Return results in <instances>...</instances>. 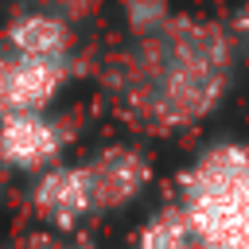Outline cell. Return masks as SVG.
I'll use <instances>...</instances> for the list:
<instances>
[{
  "instance_id": "obj_1",
  "label": "cell",
  "mask_w": 249,
  "mask_h": 249,
  "mask_svg": "<svg viewBox=\"0 0 249 249\" xmlns=\"http://www.w3.org/2000/svg\"><path fill=\"white\" fill-rule=\"evenodd\" d=\"M237 47L230 27L202 16H167L132 39L113 66V101L144 132H187L230 93Z\"/></svg>"
},
{
  "instance_id": "obj_2",
  "label": "cell",
  "mask_w": 249,
  "mask_h": 249,
  "mask_svg": "<svg viewBox=\"0 0 249 249\" xmlns=\"http://www.w3.org/2000/svg\"><path fill=\"white\" fill-rule=\"evenodd\" d=\"M171 202L195 249H249V148L237 140L206 144L179 171Z\"/></svg>"
},
{
  "instance_id": "obj_3",
  "label": "cell",
  "mask_w": 249,
  "mask_h": 249,
  "mask_svg": "<svg viewBox=\"0 0 249 249\" xmlns=\"http://www.w3.org/2000/svg\"><path fill=\"white\" fill-rule=\"evenodd\" d=\"M31 210L51 233H70V230L86 226L89 218H97L93 183H89L86 163L58 160L54 167L39 171L31 183Z\"/></svg>"
},
{
  "instance_id": "obj_4",
  "label": "cell",
  "mask_w": 249,
  "mask_h": 249,
  "mask_svg": "<svg viewBox=\"0 0 249 249\" xmlns=\"http://www.w3.org/2000/svg\"><path fill=\"white\" fill-rule=\"evenodd\" d=\"M86 171H89V183H93V202H97V214H113V210H124L132 206L156 179V167H152V156L140 148V144H128V140H113L105 148H97L89 160H82Z\"/></svg>"
},
{
  "instance_id": "obj_5",
  "label": "cell",
  "mask_w": 249,
  "mask_h": 249,
  "mask_svg": "<svg viewBox=\"0 0 249 249\" xmlns=\"http://www.w3.org/2000/svg\"><path fill=\"white\" fill-rule=\"evenodd\" d=\"M70 148V128L51 113H12L0 117V167L39 175L54 167Z\"/></svg>"
},
{
  "instance_id": "obj_6",
  "label": "cell",
  "mask_w": 249,
  "mask_h": 249,
  "mask_svg": "<svg viewBox=\"0 0 249 249\" xmlns=\"http://www.w3.org/2000/svg\"><path fill=\"white\" fill-rule=\"evenodd\" d=\"M66 82H70V66L27 58V54L0 47V117L47 113L58 101Z\"/></svg>"
},
{
  "instance_id": "obj_7",
  "label": "cell",
  "mask_w": 249,
  "mask_h": 249,
  "mask_svg": "<svg viewBox=\"0 0 249 249\" xmlns=\"http://www.w3.org/2000/svg\"><path fill=\"white\" fill-rule=\"evenodd\" d=\"M0 47L27 54V58H43V62H62L70 70L78 58V35H74L70 19L51 8H27V12L12 16L0 31Z\"/></svg>"
},
{
  "instance_id": "obj_8",
  "label": "cell",
  "mask_w": 249,
  "mask_h": 249,
  "mask_svg": "<svg viewBox=\"0 0 249 249\" xmlns=\"http://www.w3.org/2000/svg\"><path fill=\"white\" fill-rule=\"evenodd\" d=\"M128 249H195V241H191V230H187L179 206L167 202L152 218H144V226L136 230Z\"/></svg>"
},
{
  "instance_id": "obj_9",
  "label": "cell",
  "mask_w": 249,
  "mask_h": 249,
  "mask_svg": "<svg viewBox=\"0 0 249 249\" xmlns=\"http://www.w3.org/2000/svg\"><path fill=\"white\" fill-rule=\"evenodd\" d=\"M230 35H233V47H237V54H249V0H245V4L233 12Z\"/></svg>"
},
{
  "instance_id": "obj_10",
  "label": "cell",
  "mask_w": 249,
  "mask_h": 249,
  "mask_svg": "<svg viewBox=\"0 0 249 249\" xmlns=\"http://www.w3.org/2000/svg\"><path fill=\"white\" fill-rule=\"evenodd\" d=\"M74 249H101V245H74Z\"/></svg>"
}]
</instances>
